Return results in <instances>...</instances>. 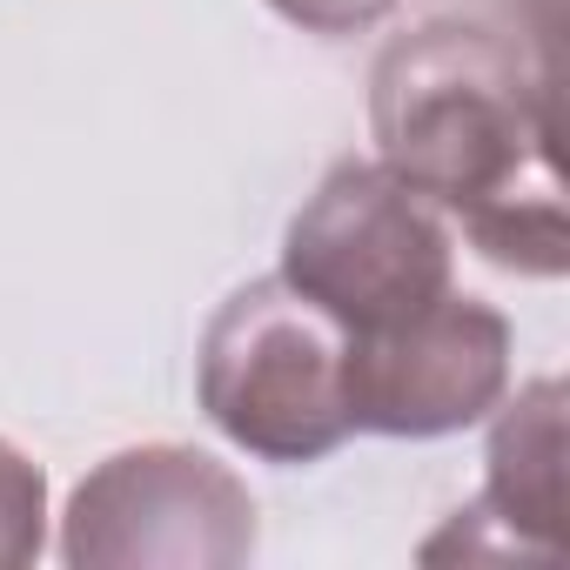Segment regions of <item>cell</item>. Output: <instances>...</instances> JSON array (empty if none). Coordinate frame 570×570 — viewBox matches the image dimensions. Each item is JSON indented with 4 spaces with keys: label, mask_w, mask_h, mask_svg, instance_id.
<instances>
[{
    "label": "cell",
    "mask_w": 570,
    "mask_h": 570,
    "mask_svg": "<svg viewBox=\"0 0 570 570\" xmlns=\"http://www.w3.org/2000/svg\"><path fill=\"white\" fill-rule=\"evenodd\" d=\"M268 8L289 21V28H303V35H330V41H343V35H363V28L390 21L403 0H268Z\"/></svg>",
    "instance_id": "obj_8"
},
{
    "label": "cell",
    "mask_w": 570,
    "mask_h": 570,
    "mask_svg": "<svg viewBox=\"0 0 570 570\" xmlns=\"http://www.w3.org/2000/svg\"><path fill=\"white\" fill-rule=\"evenodd\" d=\"M490 483L476 517L503 523L510 557H557L563 543V383H530L490 430Z\"/></svg>",
    "instance_id": "obj_6"
},
{
    "label": "cell",
    "mask_w": 570,
    "mask_h": 570,
    "mask_svg": "<svg viewBox=\"0 0 570 570\" xmlns=\"http://www.w3.org/2000/svg\"><path fill=\"white\" fill-rule=\"evenodd\" d=\"M195 390L208 423L262 463H316L356 436L350 330L282 275L242 282L208 316Z\"/></svg>",
    "instance_id": "obj_2"
},
{
    "label": "cell",
    "mask_w": 570,
    "mask_h": 570,
    "mask_svg": "<svg viewBox=\"0 0 570 570\" xmlns=\"http://www.w3.org/2000/svg\"><path fill=\"white\" fill-rule=\"evenodd\" d=\"M376 161L430 195L463 235L517 275H563V181L550 88L483 21H423L376 55L370 75Z\"/></svg>",
    "instance_id": "obj_1"
},
{
    "label": "cell",
    "mask_w": 570,
    "mask_h": 570,
    "mask_svg": "<svg viewBox=\"0 0 570 570\" xmlns=\"http://www.w3.org/2000/svg\"><path fill=\"white\" fill-rule=\"evenodd\" d=\"M48 550V476L0 436V570H28Z\"/></svg>",
    "instance_id": "obj_7"
},
{
    "label": "cell",
    "mask_w": 570,
    "mask_h": 570,
    "mask_svg": "<svg viewBox=\"0 0 570 570\" xmlns=\"http://www.w3.org/2000/svg\"><path fill=\"white\" fill-rule=\"evenodd\" d=\"M248 557V483L188 443H135L101 456L61 517L68 570H242Z\"/></svg>",
    "instance_id": "obj_4"
},
{
    "label": "cell",
    "mask_w": 570,
    "mask_h": 570,
    "mask_svg": "<svg viewBox=\"0 0 570 570\" xmlns=\"http://www.w3.org/2000/svg\"><path fill=\"white\" fill-rule=\"evenodd\" d=\"M510 390V323L476 296H436L430 309L350 336V416L376 436H456L483 423Z\"/></svg>",
    "instance_id": "obj_5"
},
{
    "label": "cell",
    "mask_w": 570,
    "mask_h": 570,
    "mask_svg": "<svg viewBox=\"0 0 570 570\" xmlns=\"http://www.w3.org/2000/svg\"><path fill=\"white\" fill-rule=\"evenodd\" d=\"M456 242L430 195L383 161L343 155L282 228V282L323 303L350 336L390 330L450 296Z\"/></svg>",
    "instance_id": "obj_3"
}]
</instances>
